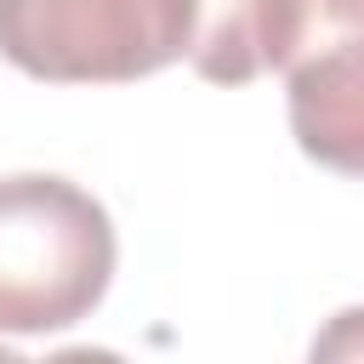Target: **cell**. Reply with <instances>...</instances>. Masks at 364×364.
<instances>
[{"mask_svg": "<svg viewBox=\"0 0 364 364\" xmlns=\"http://www.w3.org/2000/svg\"><path fill=\"white\" fill-rule=\"evenodd\" d=\"M193 0H0V57L51 85H125L188 51Z\"/></svg>", "mask_w": 364, "mask_h": 364, "instance_id": "cell-2", "label": "cell"}, {"mask_svg": "<svg viewBox=\"0 0 364 364\" xmlns=\"http://www.w3.org/2000/svg\"><path fill=\"white\" fill-rule=\"evenodd\" d=\"M279 74L296 148L364 176V0H301Z\"/></svg>", "mask_w": 364, "mask_h": 364, "instance_id": "cell-3", "label": "cell"}, {"mask_svg": "<svg viewBox=\"0 0 364 364\" xmlns=\"http://www.w3.org/2000/svg\"><path fill=\"white\" fill-rule=\"evenodd\" d=\"M114 222L68 176H0V330L51 336L97 313L114 284Z\"/></svg>", "mask_w": 364, "mask_h": 364, "instance_id": "cell-1", "label": "cell"}, {"mask_svg": "<svg viewBox=\"0 0 364 364\" xmlns=\"http://www.w3.org/2000/svg\"><path fill=\"white\" fill-rule=\"evenodd\" d=\"M364 353V307L336 313V324L313 341V358H358Z\"/></svg>", "mask_w": 364, "mask_h": 364, "instance_id": "cell-5", "label": "cell"}, {"mask_svg": "<svg viewBox=\"0 0 364 364\" xmlns=\"http://www.w3.org/2000/svg\"><path fill=\"white\" fill-rule=\"evenodd\" d=\"M301 0H193L188 63L210 85H250L290 51Z\"/></svg>", "mask_w": 364, "mask_h": 364, "instance_id": "cell-4", "label": "cell"}]
</instances>
